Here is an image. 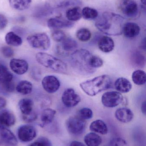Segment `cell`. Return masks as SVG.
Here are the masks:
<instances>
[{
    "instance_id": "4316f807",
    "label": "cell",
    "mask_w": 146,
    "mask_h": 146,
    "mask_svg": "<svg viewBox=\"0 0 146 146\" xmlns=\"http://www.w3.org/2000/svg\"><path fill=\"white\" fill-rule=\"evenodd\" d=\"M5 42L8 45L14 47H19L22 44V38L13 32L8 33L5 37Z\"/></svg>"
},
{
    "instance_id": "4fadbf2b",
    "label": "cell",
    "mask_w": 146,
    "mask_h": 146,
    "mask_svg": "<svg viewBox=\"0 0 146 146\" xmlns=\"http://www.w3.org/2000/svg\"><path fill=\"white\" fill-rule=\"evenodd\" d=\"M0 143L6 145L15 146L18 144V140L7 128L0 127Z\"/></svg>"
},
{
    "instance_id": "9a60e30c",
    "label": "cell",
    "mask_w": 146,
    "mask_h": 146,
    "mask_svg": "<svg viewBox=\"0 0 146 146\" xmlns=\"http://www.w3.org/2000/svg\"><path fill=\"white\" fill-rule=\"evenodd\" d=\"M9 66L11 70L18 75L25 74L29 68V65L26 61L23 59L16 58H13L10 60Z\"/></svg>"
},
{
    "instance_id": "e0dca14e",
    "label": "cell",
    "mask_w": 146,
    "mask_h": 146,
    "mask_svg": "<svg viewBox=\"0 0 146 146\" xmlns=\"http://www.w3.org/2000/svg\"><path fill=\"white\" fill-rule=\"evenodd\" d=\"M81 0H49L46 4L51 8H63L71 6H78L81 5Z\"/></svg>"
},
{
    "instance_id": "f6af8a7d",
    "label": "cell",
    "mask_w": 146,
    "mask_h": 146,
    "mask_svg": "<svg viewBox=\"0 0 146 146\" xmlns=\"http://www.w3.org/2000/svg\"><path fill=\"white\" fill-rule=\"evenodd\" d=\"M141 110L142 111V113L145 115H146V101H145L142 103L141 106Z\"/></svg>"
},
{
    "instance_id": "603a6c76",
    "label": "cell",
    "mask_w": 146,
    "mask_h": 146,
    "mask_svg": "<svg viewBox=\"0 0 146 146\" xmlns=\"http://www.w3.org/2000/svg\"><path fill=\"white\" fill-rule=\"evenodd\" d=\"M131 63L135 67H144L146 65V57L145 55L139 50H134L131 55Z\"/></svg>"
},
{
    "instance_id": "8fae6325",
    "label": "cell",
    "mask_w": 146,
    "mask_h": 146,
    "mask_svg": "<svg viewBox=\"0 0 146 146\" xmlns=\"http://www.w3.org/2000/svg\"><path fill=\"white\" fill-rule=\"evenodd\" d=\"M42 85L45 91L49 94L56 92L61 86L60 81L57 77L53 75L45 76L42 80Z\"/></svg>"
},
{
    "instance_id": "7a4b0ae2",
    "label": "cell",
    "mask_w": 146,
    "mask_h": 146,
    "mask_svg": "<svg viewBox=\"0 0 146 146\" xmlns=\"http://www.w3.org/2000/svg\"><path fill=\"white\" fill-rule=\"evenodd\" d=\"M92 54L85 49H80L71 54L70 63L76 72L83 75L91 74L96 69L91 66V58Z\"/></svg>"
},
{
    "instance_id": "ee69618b",
    "label": "cell",
    "mask_w": 146,
    "mask_h": 146,
    "mask_svg": "<svg viewBox=\"0 0 146 146\" xmlns=\"http://www.w3.org/2000/svg\"><path fill=\"white\" fill-rule=\"evenodd\" d=\"M69 146H86L82 142L78 141H73L70 143Z\"/></svg>"
},
{
    "instance_id": "ab89813d",
    "label": "cell",
    "mask_w": 146,
    "mask_h": 146,
    "mask_svg": "<svg viewBox=\"0 0 146 146\" xmlns=\"http://www.w3.org/2000/svg\"><path fill=\"white\" fill-rule=\"evenodd\" d=\"M1 51L3 56L6 58H10L14 55L13 50L8 46H3L1 49Z\"/></svg>"
},
{
    "instance_id": "5bb4252c",
    "label": "cell",
    "mask_w": 146,
    "mask_h": 146,
    "mask_svg": "<svg viewBox=\"0 0 146 146\" xmlns=\"http://www.w3.org/2000/svg\"><path fill=\"white\" fill-rule=\"evenodd\" d=\"M16 118L14 114L9 110H0V127L9 128L15 124Z\"/></svg>"
},
{
    "instance_id": "52a82bcc",
    "label": "cell",
    "mask_w": 146,
    "mask_h": 146,
    "mask_svg": "<svg viewBox=\"0 0 146 146\" xmlns=\"http://www.w3.org/2000/svg\"><path fill=\"white\" fill-rule=\"evenodd\" d=\"M123 96L117 91L105 92L102 95L101 101L104 106L108 108H114L120 105L123 101Z\"/></svg>"
},
{
    "instance_id": "f35d334b",
    "label": "cell",
    "mask_w": 146,
    "mask_h": 146,
    "mask_svg": "<svg viewBox=\"0 0 146 146\" xmlns=\"http://www.w3.org/2000/svg\"><path fill=\"white\" fill-rule=\"evenodd\" d=\"M109 146H129L126 140L121 138H114L110 142Z\"/></svg>"
},
{
    "instance_id": "e575fe53",
    "label": "cell",
    "mask_w": 146,
    "mask_h": 146,
    "mask_svg": "<svg viewBox=\"0 0 146 146\" xmlns=\"http://www.w3.org/2000/svg\"><path fill=\"white\" fill-rule=\"evenodd\" d=\"M51 36L54 41L61 42L66 38L65 33L60 30H55L51 33Z\"/></svg>"
},
{
    "instance_id": "cb8c5ba5",
    "label": "cell",
    "mask_w": 146,
    "mask_h": 146,
    "mask_svg": "<svg viewBox=\"0 0 146 146\" xmlns=\"http://www.w3.org/2000/svg\"><path fill=\"white\" fill-rule=\"evenodd\" d=\"M13 74L9 71L7 67L0 64V85L2 87L13 82Z\"/></svg>"
},
{
    "instance_id": "30bf717a",
    "label": "cell",
    "mask_w": 146,
    "mask_h": 146,
    "mask_svg": "<svg viewBox=\"0 0 146 146\" xmlns=\"http://www.w3.org/2000/svg\"><path fill=\"white\" fill-rule=\"evenodd\" d=\"M17 135L21 141L23 142H30L37 136V131L35 128L32 125H23L18 128Z\"/></svg>"
},
{
    "instance_id": "ffe728a7",
    "label": "cell",
    "mask_w": 146,
    "mask_h": 146,
    "mask_svg": "<svg viewBox=\"0 0 146 146\" xmlns=\"http://www.w3.org/2000/svg\"><path fill=\"white\" fill-rule=\"evenodd\" d=\"M98 46L102 52L109 53L114 50L115 47V42L113 39L110 37L103 36L99 40Z\"/></svg>"
},
{
    "instance_id": "8992f818",
    "label": "cell",
    "mask_w": 146,
    "mask_h": 146,
    "mask_svg": "<svg viewBox=\"0 0 146 146\" xmlns=\"http://www.w3.org/2000/svg\"><path fill=\"white\" fill-rule=\"evenodd\" d=\"M66 127L71 134L79 135L83 133L85 129L86 122L79 116L70 117L67 120Z\"/></svg>"
},
{
    "instance_id": "d4e9b609",
    "label": "cell",
    "mask_w": 146,
    "mask_h": 146,
    "mask_svg": "<svg viewBox=\"0 0 146 146\" xmlns=\"http://www.w3.org/2000/svg\"><path fill=\"white\" fill-rule=\"evenodd\" d=\"M33 101L29 98L21 99L18 104L19 108L23 115H29L33 111Z\"/></svg>"
},
{
    "instance_id": "ac0fdd59",
    "label": "cell",
    "mask_w": 146,
    "mask_h": 146,
    "mask_svg": "<svg viewBox=\"0 0 146 146\" xmlns=\"http://www.w3.org/2000/svg\"><path fill=\"white\" fill-rule=\"evenodd\" d=\"M115 117L119 121L123 123H128L133 120L134 114L129 108L122 107L116 111Z\"/></svg>"
},
{
    "instance_id": "7bdbcfd3",
    "label": "cell",
    "mask_w": 146,
    "mask_h": 146,
    "mask_svg": "<svg viewBox=\"0 0 146 146\" xmlns=\"http://www.w3.org/2000/svg\"><path fill=\"white\" fill-rule=\"evenodd\" d=\"M7 105V100L4 98L0 96V110H2Z\"/></svg>"
},
{
    "instance_id": "d6a6232c",
    "label": "cell",
    "mask_w": 146,
    "mask_h": 146,
    "mask_svg": "<svg viewBox=\"0 0 146 146\" xmlns=\"http://www.w3.org/2000/svg\"><path fill=\"white\" fill-rule=\"evenodd\" d=\"M82 17L85 19L93 20L97 19L98 16V12L95 9L85 7L81 10Z\"/></svg>"
},
{
    "instance_id": "d590c367",
    "label": "cell",
    "mask_w": 146,
    "mask_h": 146,
    "mask_svg": "<svg viewBox=\"0 0 146 146\" xmlns=\"http://www.w3.org/2000/svg\"><path fill=\"white\" fill-rule=\"evenodd\" d=\"M79 116L84 120H89L92 118L93 112L89 108H83L79 111Z\"/></svg>"
},
{
    "instance_id": "f1b7e54d",
    "label": "cell",
    "mask_w": 146,
    "mask_h": 146,
    "mask_svg": "<svg viewBox=\"0 0 146 146\" xmlns=\"http://www.w3.org/2000/svg\"><path fill=\"white\" fill-rule=\"evenodd\" d=\"M84 141L87 146H99L102 144V139L96 133H90L85 136Z\"/></svg>"
},
{
    "instance_id": "1f68e13d",
    "label": "cell",
    "mask_w": 146,
    "mask_h": 146,
    "mask_svg": "<svg viewBox=\"0 0 146 146\" xmlns=\"http://www.w3.org/2000/svg\"><path fill=\"white\" fill-rule=\"evenodd\" d=\"M132 79L135 84L141 86L145 84L146 74L145 72L143 70H137L133 73Z\"/></svg>"
},
{
    "instance_id": "d6986e66",
    "label": "cell",
    "mask_w": 146,
    "mask_h": 146,
    "mask_svg": "<svg viewBox=\"0 0 146 146\" xmlns=\"http://www.w3.org/2000/svg\"><path fill=\"white\" fill-rule=\"evenodd\" d=\"M139 26L134 22H127L124 24L123 32L124 36L128 38H133L137 36L140 33Z\"/></svg>"
},
{
    "instance_id": "5b68a950",
    "label": "cell",
    "mask_w": 146,
    "mask_h": 146,
    "mask_svg": "<svg viewBox=\"0 0 146 146\" xmlns=\"http://www.w3.org/2000/svg\"><path fill=\"white\" fill-rule=\"evenodd\" d=\"M29 45L33 48L47 50L51 47V40L48 35L44 33H35L27 38Z\"/></svg>"
},
{
    "instance_id": "7402d4cb",
    "label": "cell",
    "mask_w": 146,
    "mask_h": 146,
    "mask_svg": "<svg viewBox=\"0 0 146 146\" xmlns=\"http://www.w3.org/2000/svg\"><path fill=\"white\" fill-rule=\"evenodd\" d=\"M56 111L50 108L45 109L41 113L40 117V126L44 127L51 123L54 121Z\"/></svg>"
},
{
    "instance_id": "44dd1931",
    "label": "cell",
    "mask_w": 146,
    "mask_h": 146,
    "mask_svg": "<svg viewBox=\"0 0 146 146\" xmlns=\"http://www.w3.org/2000/svg\"><path fill=\"white\" fill-rule=\"evenodd\" d=\"M115 87L117 92L126 93L131 91L133 86L130 81L127 78L120 77L115 82Z\"/></svg>"
},
{
    "instance_id": "277c9868",
    "label": "cell",
    "mask_w": 146,
    "mask_h": 146,
    "mask_svg": "<svg viewBox=\"0 0 146 146\" xmlns=\"http://www.w3.org/2000/svg\"><path fill=\"white\" fill-rule=\"evenodd\" d=\"M36 60L41 66L60 74H67V66L61 60L48 53L39 52L36 55Z\"/></svg>"
},
{
    "instance_id": "f546056e",
    "label": "cell",
    "mask_w": 146,
    "mask_h": 146,
    "mask_svg": "<svg viewBox=\"0 0 146 146\" xmlns=\"http://www.w3.org/2000/svg\"><path fill=\"white\" fill-rule=\"evenodd\" d=\"M11 7L15 10H25L29 8L31 4L32 0H8Z\"/></svg>"
},
{
    "instance_id": "6da1fadb",
    "label": "cell",
    "mask_w": 146,
    "mask_h": 146,
    "mask_svg": "<svg viewBox=\"0 0 146 146\" xmlns=\"http://www.w3.org/2000/svg\"><path fill=\"white\" fill-rule=\"evenodd\" d=\"M125 19L120 15L105 12L97 21L95 26L100 31L109 36H120L122 34Z\"/></svg>"
},
{
    "instance_id": "7c38bea8",
    "label": "cell",
    "mask_w": 146,
    "mask_h": 146,
    "mask_svg": "<svg viewBox=\"0 0 146 146\" xmlns=\"http://www.w3.org/2000/svg\"><path fill=\"white\" fill-rule=\"evenodd\" d=\"M57 48L58 52L61 54L67 55L73 53L76 50L78 44L74 39L70 38H66Z\"/></svg>"
},
{
    "instance_id": "74e56055",
    "label": "cell",
    "mask_w": 146,
    "mask_h": 146,
    "mask_svg": "<svg viewBox=\"0 0 146 146\" xmlns=\"http://www.w3.org/2000/svg\"><path fill=\"white\" fill-rule=\"evenodd\" d=\"M28 146H52V145L49 139L45 137H41Z\"/></svg>"
},
{
    "instance_id": "836d02e7",
    "label": "cell",
    "mask_w": 146,
    "mask_h": 146,
    "mask_svg": "<svg viewBox=\"0 0 146 146\" xmlns=\"http://www.w3.org/2000/svg\"><path fill=\"white\" fill-rule=\"evenodd\" d=\"M91 31L87 28H80L76 32V37L81 42H85L89 41L91 39Z\"/></svg>"
},
{
    "instance_id": "2e32d148",
    "label": "cell",
    "mask_w": 146,
    "mask_h": 146,
    "mask_svg": "<svg viewBox=\"0 0 146 146\" xmlns=\"http://www.w3.org/2000/svg\"><path fill=\"white\" fill-rule=\"evenodd\" d=\"M73 22L59 17H54L49 19L47 21L48 27L53 30H59L61 28H69L74 26Z\"/></svg>"
},
{
    "instance_id": "9c48e42d",
    "label": "cell",
    "mask_w": 146,
    "mask_h": 146,
    "mask_svg": "<svg viewBox=\"0 0 146 146\" xmlns=\"http://www.w3.org/2000/svg\"><path fill=\"white\" fill-rule=\"evenodd\" d=\"M119 8L121 13L128 18H135L139 13L138 4L134 0H122Z\"/></svg>"
},
{
    "instance_id": "4dcf8cb0",
    "label": "cell",
    "mask_w": 146,
    "mask_h": 146,
    "mask_svg": "<svg viewBox=\"0 0 146 146\" xmlns=\"http://www.w3.org/2000/svg\"><path fill=\"white\" fill-rule=\"evenodd\" d=\"M15 89L19 93L23 95H27L31 94L32 91V84L28 81L21 80L17 84Z\"/></svg>"
},
{
    "instance_id": "ba28073f",
    "label": "cell",
    "mask_w": 146,
    "mask_h": 146,
    "mask_svg": "<svg viewBox=\"0 0 146 146\" xmlns=\"http://www.w3.org/2000/svg\"><path fill=\"white\" fill-rule=\"evenodd\" d=\"M63 104L67 108H73L79 104L81 101L80 96L72 88L66 89L61 97Z\"/></svg>"
},
{
    "instance_id": "b9f144b4",
    "label": "cell",
    "mask_w": 146,
    "mask_h": 146,
    "mask_svg": "<svg viewBox=\"0 0 146 146\" xmlns=\"http://www.w3.org/2000/svg\"><path fill=\"white\" fill-rule=\"evenodd\" d=\"M8 20L3 15L0 14V31L3 30L7 27Z\"/></svg>"
},
{
    "instance_id": "3957f363",
    "label": "cell",
    "mask_w": 146,
    "mask_h": 146,
    "mask_svg": "<svg viewBox=\"0 0 146 146\" xmlns=\"http://www.w3.org/2000/svg\"><path fill=\"white\" fill-rule=\"evenodd\" d=\"M112 80L107 75H102L80 84L82 91L88 96L93 97L111 87Z\"/></svg>"
},
{
    "instance_id": "484cf974",
    "label": "cell",
    "mask_w": 146,
    "mask_h": 146,
    "mask_svg": "<svg viewBox=\"0 0 146 146\" xmlns=\"http://www.w3.org/2000/svg\"><path fill=\"white\" fill-rule=\"evenodd\" d=\"M90 129L92 132L103 135L107 134L108 132L106 123L101 120H95L92 122L90 125Z\"/></svg>"
},
{
    "instance_id": "bcb514c9",
    "label": "cell",
    "mask_w": 146,
    "mask_h": 146,
    "mask_svg": "<svg viewBox=\"0 0 146 146\" xmlns=\"http://www.w3.org/2000/svg\"><path fill=\"white\" fill-rule=\"evenodd\" d=\"M145 1L146 0H141V1L142 3L143 4H145Z\"/></svg>"
},
{
    "instance_id": "83f0119b",
    "label": "cell",
    "mask_w": 146,
    "mask_h": 146,
    "mask_svg": "<svg viewBox=\"0 0 146 146\" xmlns=\"http://www.w3.org/2000/svg\"><path fill=\"white\" fill-rule=\"evenodd\" d=\"M81 9L79 6H75L67 10L66 16L67 19L69 21H78L82 17Z\"/></svg>"
},
{
    "instance_id": "60d3db41",
    "label": "cell",
    "mask_w": 146,
    "mask_h": 146,
    "mask_svg": "<svg viewBox=\"0 0 146 146\" xmlns=\"http://www.w3.org/2000/svg\"><path fill=\"white\" fill-rule=\"evenodd\" d=\"M37 115L34 111H33L31 114L27 115H22L23 120L28 123L32 122L37 119Z\"/></svg>"
},
{
    "instance_id": "8d00e7d4",
    "label": "cell",
    "mask_w": 146,
    "mask_h": 146,
    "mask_svg": "<svg viewBox=\"0 0 146 146\" xmlns=\"http://www.w3.org/2000/svg\"><path fill=\"white\" fill-rule=\"evenodd\" d=\"M91 63L92 67L94 69H97L103 66L104 62L100 57L92 54L91 58Z\"/></svg>"
}]
</instances>
